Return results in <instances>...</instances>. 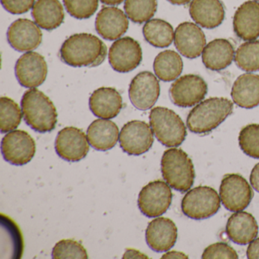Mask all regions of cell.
<instances>
[{
	"label": "cell",
	"instance_id": "obj_1",
	"mask_svg": "<svg viewBox=\"0 0 259 259\" xmlns=\"http://www.w3.org/2000/svg\"><path fill=\"white\" fill-rule=\"evenodd\" d=\"M60 54L62 61L72 67H95L105 60L107 48L97 36L81 33L66 39Z\"/></svg>",
	"mask_w": 259,
	"mask_h": 259
},
{
	"label": "cell",
	"instance_id": "obj_2",
	"mask_svg": "<svg viewBox=\"0 0 259 259\" xmlns=\"http://www.w3.org/2000/svg\"><path fill=\"white\" fill-rule=\"evenodd\" d=\"M21 106L25 122L34 131L50 133L55 128L58 117L57 109L51 100L38 89L25 92Z\"/></svg>",
	"mask_w": 259,
	"mask_h": 259
},
{
	"label": "cell",
	"instance_id": "obj_3",
	"mask_svg": "<svg viewBox=\"0 0 259 259\" xmlns=\"http://www.w3.org/2000/svg\"><path fill=\"white\" fill-rule=\"evenodd\" d=\"M233 110V102L227 98H209L189 112L186 121L188 128L195 134H207L231 115Z\"/></svg>",
	"mask_w": 259,
	"mask_h": 259
},
{
	"label": "cell",
	"instance_id": "obj_4",
	"mask_svg": "<svg viewBox=\"0 0 259 259\" xmlns=\"http://www.w3.org/2000/svg\"><path fill=\"white\" fill-rule=\"evenodd\" d=\"M161 172L168 185L175 190L186 192L193 186L195 169L188 154L179 148H170L163 153Z\"/></svg>",
	"mask_w": 259,
	"mask_h": 259
},
{
	"label": "cell",
	"instance_id": "obj_5",
	"mask_svg": "<svg viewBox=\"0 0 259 259\" xmlns=\"http://www.w3.org/2000/svg\"><path fill=\"white\" fill-rule=\"evenodd\" d=\"M149 119L154 136L164 146L178 147L186 139V125L172 110L163 107H154L150 112Z\"/></svg>",
	"mask_w": 259,
	"mask_h": 259
},
{
	"label": "cell",
	"instance_id": "obj_6",
	"mask_svg": "<svg viewBox=\"0 0 259 259\" xmlns=\"http://www.w3.org/2000/svg\"><path fill=\"white\" fill-rule=\"evenodd\" d=\"M221 201V197L213 188L198 186L191 189L183 197L182 210L191 219H207L218 213Z\"/></svg>",
	"mask_w": 259,
	"mask_h": 259
},
{
	"label": "cell",
	"instance_id": "obj_7",
	"mask_svg": "<svg viewBox=\"0 0 259 259\" xmlns=\"http://www.w3.org/2000/svg\"><path fill=\"white\" fill-rule=\"evenodd\" d=\"M253 195L252 189L247 180L239 174H227L221 181V202L230 211H242L246 208L252 199Z\"/></svg>",
	"mask_w": 259,
	"mask_h": 259
},
{
	"label": "cell",
	"instance_id": "obj_8",
	"mask_svg": "<svg viewBox=\"0 0 259 259\" xmlns=\"http://www.w3.org/2000/svg\"><path fill=\"white\" fill-rule=\"evenodd\" d=\"M172 193L167 183L161 180L151 182L141 190L138 205L148 218H157L166 213L172 202Z\"/></svg>",
	"mask_w": 259,
	"mask_h": 259
},
{
	"label": "cell",
	"instance_id": "obj_9",
	"mask_svg": "<svg viewBox=\"0 0 259 259\" xmlns=\"http://www.w3.org/2000/svg\"><path fill=\"white\" fill-rule=\"evenodd\" d=\"M1 150L7 162L16 166H22L32 160L36 152V144L27 132L14 130L4 136Z\"/></svg>",
	"mask_w": 259,
	"mask_h": 259
},
{
	"label": "cell",
	"instance_id": "obj_10",
	"mask_svg": "<svg viewBox=\"0 0 259 259\" xmlns=\"http://www.w3.org/2000/svg\"><path fill=\"white\" fill-rule=\"evenodd\" d=\"M207 93V85L199 75H183L177 78L169 89L171 101L180 107H191L199 104Z\"/></svg>",
	"mask_w": 259,
	"mask_h": 259
},
{
	"label": "cell",
	"instance_id": "obj_11",
	"mask_svg": "<svg viewBox=\"0 0 259 259\" xmlns=\"http://www.w3.org/2000/svg\"><path fill=\"white\" fill-rule=\"evenodd\" d=\"M151 127L144 121L133 120L123 125L119 134V144L124 152L139 156L149 151L154 143Z\"/></svg>",
	"mask_w": 259,
	"mask_h": 259
},
{
	"label": "cell",
	"instance_id": "obj_12",
	"mask_svg": "<svg viewBox=\"0 0 259 259\" xmlns=\"http://www.w3.org/2000/svg\"><path fill=\"white\" fill-rule=\"evenodd\" d=\"M108 57L113 70L127 73L140 65L142 60V48L139 42L132 37H122L111 45Z\"/></svg>",
	"mask_w": 259,
	"mask_h": 259
},
{
	"label": "cell",
	"instance_id": "obj_13",
	"mask_svg": "<svg viewBox=\"0 0 259 259\" xmlns=\"http://www.w3.org/2000/svg\"><path fill=\"white\" fill-rule=\"evenodd\" d=\"M16 78L22 87L35 89L41 85L48 73V63L38 53H25L16 62Z\"/></svg>",
	"mask_w": 259,
	"mask_h": 259
},
{
	"label": "cell",
	"instance_id": "obj_14",
	"mask_svg": "<svg viewBox=\"0 0 259 259\" xmlns=\"http://www.w3.org/2000/svg\"><path fill=\"white\" fill-rule=\"evenodd\" d=\"M160 83L157 77L148 71L138 74L130 83L128 96L138 110L152 108L160 96Z\"/></svg>",
	"mask_w": 259,
	"mask_h": 259
},
{
	"label": "cell",
	"instance_id": "obj_15",
	"mask_svg": "<svg viewBox=\"0 0 259 259\" xmlns=\"http://www.w3.org/2000/svg\"><path fill=\"white\" fill-rule=\"evenodd\" d=\"M55 150L63 160L78 162L89 152V140L82 130L75 127H66L57 134Z\"/></svg>",
	"mask_w": 259,
	"mask_h": 259
},
{
	"label": "cell",
	"instance_id": "obj_16",
	"mask_svg": "<svg viewBox=\"0 0 259 259\" xmlns=\"http://www.w3.org/2000/svg\"><path fill=\"white\" fill-rule=\"evenodd\" d=\"M42 39L43 34L40 27L29 19L15 21L7 31L9 44L19 52H30L37 49Z\"/></svg>",
	"mask_w": 259,
	"mask_h": 259
},
{
	"label": "cell",
	"instance_id": "obj_17",
	"mask_svg": "<svg viewBox=\"0 0 259 259\" xmlns=\"http://www.w3.org/2000/svg\"><path fill=\"white\" fill-rule=\"evenodd\" d=\"M177 51L189 59H195L202 54L206 45V37L202 30L192 22L178 25L174 35Z\"/></svg>",
	"mask_w": 259,
	"mask_h": 259
},
{
	"label": "cell",
	"instance_id": "obj_18",
	"mask_svg": "<svg viewBox=\"0 0 259 259\" xmlns=\"http://www.w3.org/2000/svg\"><path fill=\"white\" fill-rule=\"evenodd\" d=\"M177 227L169 218H157L148 224L145 232L147 244L157 251H169L177 242Z\"/></svg>",
	"mask_w": 259,
	"mask_h": 259
},
{
	"label": "cell",
	"instance_id": "obj_19",
	"mask_svg": "<svg viewBox=\"0 0 259 259\" xmlns=\"http://www.w3.org/2000/svg\"><path fill=\"white\" fill-rule=\"evenodd\" d=\"M128 18L120 9L104 7L98 13L95 21L97 32L108 40L120 38L128 29Z\"/></svg>",
	"mask_w": 259,
	"mask_h": 259
},
{
	"label": "cell",
	"instance_id": "obj_20",
	"mask_svg": "<svg viewBox=\"0 0 259 259\" xmlns=\"http://www.w3.org/2000/svg\"><path fill=\"white\" fill-rule=\"evenodd\" d=\"M233 29L243 40H254L259 37V3L247 1L235 13Z\"/></svg>",
	"mask_w": 259,
	"mask_h": 259
},
{
	"label": "cell",
	"instance_id": "obj_21",
	"mask_svg": "<svg viewBox=\"0 0 259 259\" xmlns=\"http://www.w3.org/2000/svg\"><path fill=\"white\" fill-rule=\"evenodd\" d=\"M89 106L97 117L113 119L122 110V96L113 88H100L92 93L89 99Z\"/></svg>",
	"mask_w": 259,
	"mask_h": 259
},
{
	"label": "cell",
	"instance_id": "obj_22",
	"mask_svg": "<svg viewBox=\"0 0 259 259\" xmlns=\"http://www.w3.org/2000/svg\"><path fill=\"white\" fill-rule=\"evenodd\" d=\"M189 14L197 25L213 29L222 24L225 10L220 0H192Z\"/></svg>",
	"mask_w": 259,
	"mask_h": 259
},
{
	"label": "cell",
	"instance_id": "obj_23",
	"mask_svg": "<svg viewBox=\"0 0 259 259\" xmlns=\"http://www.w3.org/2000/svg\"><path fill=\"white\" fill-rule=\"evenodd\" d=\"M226 232L230 240L239 245H246L257 237L258 225L251 213L239 211L233 213L227 221Z\"/></svg>",
	"mask_w": 259,
	"mask_h": 259
},
{
	"label": "cell",
	"instance_id": "obj_24",
	"mask_svg": "<svg viewBox=\"0 0 259 259\" xmlns=\"http://www.w3.org/2000/svg\"><path fill=\"white\" fill-rule=\"evenodd\" d=\"M231 97L234 104L242 108L252 109L259 105V75L245 73L233 84Z\"/></svg>",
	"mask_w": 259,
	"mask_h": 259
},
{
	"label": "cell",
	"instance_id": "obj_25",
	"mask_svg": "<svg viewBox=\"0 0 259 259\" xmlns=\"http://www.w3.org/2000/svg\"><path fill=\"white\" fill-rule=\"evenodd\" d=\"M119 128L116 123L106 119H96L87 130L91 146L101 151L112 149L119 140Z\"/></svg>",
	"mask_w": 259,
	"mask_h": 259
},
{
	"label": "cell",
	"instance_id": "obj_26",
	"mask_svg": "<svg viewBox=\"0 0 259 259\" xmlns=\"http://www.w3.org/2000/svg\"><path fill=\"white\" fill-rule=\"evenodd\" d=\"M233 45L226 39H215L207 44L202 52V62L207 69L221 71L228 67L235 58Z\"/></svg>",
	"mask_w": 259,
	"mask_h": 259
},
{
	"label": "cell",
	"instance_id": "obj_27",
	"mask_svg": "<svg viewBox=\"0 0 259 259\" xmlns=\"http://www.w3.org/2000/svg\"><path fill=\"white\" fill-rule=\"evenodd\" d=\"M31 15L34 22L47 31L59 28L65 19L64 10L60 0H37Z\"/></svg>",
	"mask_w": 259,
	"mask_h": 259
},
{
	"label": "cell",
	"instance_id": "obj_28",
	"mask_svg": "<svg viewBox=\"0 0 259 259\" xmlns=\"http://www.w3.org/2000/svg\"><path fill=\"white\" fill-rule=\"evenodd\" d=\"M183 69V62L180 54L170 50L160 53L154 60V73L161 81H174L181 75Z\"/></svg>",
	"mask_w": 259,
	"mask_h": 259
},
{
	"label": "cell",
	"instance_id": "obj_29",
	"mask_svg": "<svg viewBox=\"0 0 259 259\" xmlns=\"http://www.w3.org/2000/svg\"><path fill=\"white\" fill-rule=\"evenodd\" d=\"M145 40L155 48H164L169 47L174 40V28L170 24L162 19H151L143 27Z\"/></svg>",
	"mask_w": 259,
	"mask_h": 259
},
{
	"label": "cell",
	"instance_id": "obj_30",
	"mask_svg": "<svg viewBox=\"0 0 259 259\" xmlns=\"http://www.w3.org/2000/svg\"><path fill=\"white\" fill-rule=\"evenodd\" d=\"M157 9V0H125L124 4L127 17L136 24L151 20Z\"/></svg>",
	"mask_w": 259,
	"mask_h": 259
},
{
	"label": "cell",
	"instance_id": "obj_31",
	"mask_svg": "<svg viewBox=\"0 0 259 259\" xmlns=\"http://www.w3.org/2000/svg\"><path fill=\"white\" fill-rule=\"evenodd\" d=\"M22 110L11 98L2 97L0 99V130L7 133L19 127L22 122Z\"/></svg>",
	"mask_w": 259,
	"mask_h": 259
},
{
	"label": "cell",
	"instance_id": "obj_32",
	"mask_svg": "<svg viewBox=\"0 0 259 259\" xmlns=\"http://www.w3.org/2000/svg\"><path fill=\"white\" fill-rule=\"evenodd\" d=\"M235 63L245 72L259 71V40L242 44L236 50Z\"/></svg>",
	"mask_w": 259,
	"mask_h": 259
},
{
	"label": "cell",
	"instance_id": "obj_33",
	"mask_svg": "<svg viewBox=\"0 0 259 259\" xmlns=\"http://www.w3.org/2000/svg\"><path fill=\"white\" fill-rule=\"evenodd\" d=\"M239 145L246 155L259 159V124H249L239 135Z\"/></svg>",
	"mask_w": 259,
	"mask_h": 259
},
{
	"label": "cell",
	"instance_id": "obj_34",
	"mask_svg": "<svg viewBox=\"0 0 259 259\" xmlns=\"http://www.w3.org/2000/svg\"><path fill=\"white\" fill-rule=\"evenodd\" d=\"M52 257L54 259L88 258L87 251L80 242L73 239H63L56 244L53 248Z\"/></svg>",
	"mask_w": 259,
	"mask_h": 259
},
{
	"label": "cell",
	"instance_id": "obj_35",
	"mask_svg": "<svg viewBox=\"0 0 259 259\" xmlns=\"http://www.w3.org/2000/svg\"><path fill=\"white\" fill-rule=\"evenodd\" d=\"M66 11L75 19H87L98 10V0H63Z\"/></svg>",
	"mask_w": 259,
	"mask_h": 259
},
{
	"label": "cell",
	"instance_id": "obj_36",
	"mask_svg": "<svg viewBox=\"0 0 259 259\" xmlns=\"http://www.w3.org/2000/svg\"><path fill=\"white\" fill-rule=\"evenodd\" d=\"M239 257L237 252L225 242H217L205 248L202 254V258H232Z\"/></svg>",
	"mask_w": 259,
	"mask_h": 259
},
{
	"label": "cell",
	"instance_id": "obj_37",
	"mask_svg": "<svg viewBox=\"0 0 259 259\" xmlns=\"http://www.w3.org/2000/svg\"><path fill=\"white\" fill-rule=\"evenodd\" d=\"M3 7L13 15H22L28 13L34 5V0H1Z\"/></svg>",
	"mask_w": 259,
	"mask_h": 259
},
{
	"label": "cell",
	"instance_id": "obj_38",
	"mask_svg": "<svg viewBox=\"0 0 259 259\" xmlns=\"http://www.w3.org/2000/svg\"><path fill=\"white\" fill-rule=\"evenodd\" d=\"M247 257L249 259L259 258V238L250 242L247 248Z\"/></svg>",
	"mask_w": 259,
	"mask_h": 259
},
{
	"label": "cell",
	"instance_id": "obj_39",
	"mask_svg": "<svg viewBox=\"0 0 259 259\" xmlns=\"http://www.w3.org/2000/svg\"><path fill=\"white\" fill-rule=\"evenodd\" d=\"M250 183L254 190L259 192V163L253 168L250 175Z\"/></svg>",
	"mask_w": 259,
	"mask_h": 259
},
{
	"label": "cell",
	"instance_id": "obj_40",
	"mask_svg": "<svg viewBox=\"0 0 259 259\" xmlns=\"http://www.w3.org/2000/svg\"><path fill=\"white\" fill-rule=\"evenodd\" d=\"M122 258H148V257L138 250L128 248L125 251Z\"/></svg>",
	"mask_w": 259,
	"mask_h": 259
},
{
	"label": "cell",
	"instance_id": "obj_41",
	"mask_svg": "<svg viewBox=\"0 0 259 259\" xmlns=\"http://www.w3.org/2000/svg\"><path fill=\"white\" fill-rule=\"evenodd\" d=\"M188 256L180 251H172L162 256V258H188Z\"/></svg>",
	"mask_w": 259,
	"mask_h": 259
},
{
	"label": "cell",
	"instance_id": "obj_42",
	"mask_svg": "<svg viewBox=\"0 0 259 259\" xmlns=\"http://www.w3.org/2000/svg\"><path fill=\"white\" fill-rule=\"evenodd\" d=\"M101 1L106 5L117 6L122 4L124 0H101Z\"/></svg>",
	"mask_w": 259,
	"mask_h": 259
},
{
	"label": "cell",
	"instance_id": "obj_43",
	"mask_svg": "<svg viewBox=\"0 0 259 259\" xmlns=\"http://www.w3.org/2000/svg\"><path fill=\"white\" fill-rule=\"evenodd\" d=\"M167 1L174 5L182 6L189 4L192 0H167Z\"/></svg>",
	"mask_w": 259,
	"mask_h": 259
},
{
	"label": "cell",
	"instance_id": "obj_44",
	"mask_svg": "<svg viewBox=\"0 0 259 259\" xmlns=\"http://www.w3.org/2000/svg\"><path fill=\"white\" fill-rule=\"evenodd\" d=\"M254 1H256V2H258L259 3V0H254Z\"/></svg>",
	"mask_w": 259,
	"mask_h": 259
}]
</instances>
